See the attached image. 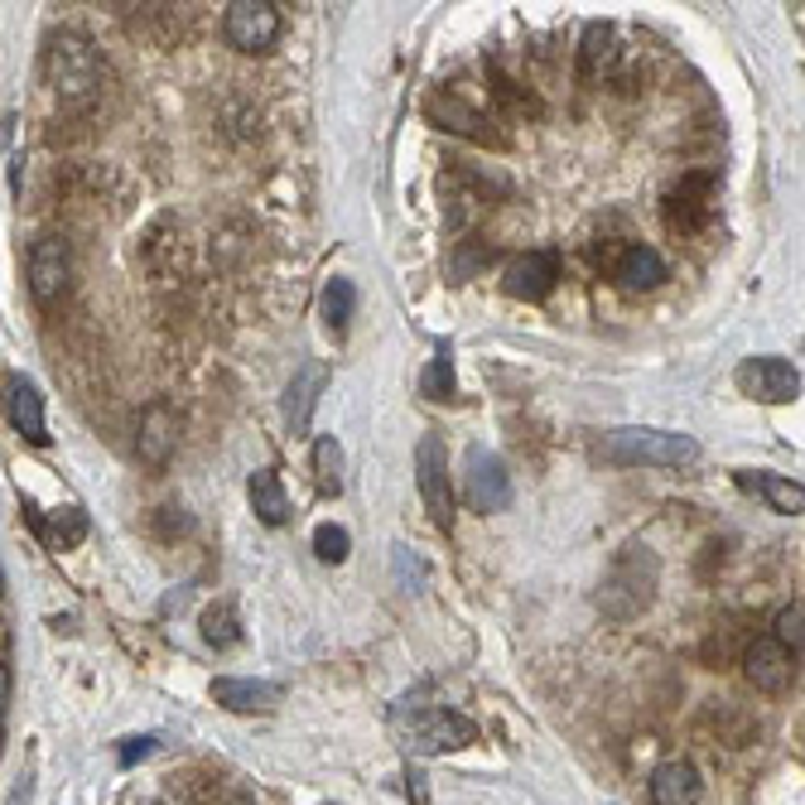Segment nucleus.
Listing matches in <instances>:
<instances>
[{"label": "nucleus", "mask_w": 805, "mask_h": 805, "mask_svg": "<svg viewBox=\"0 0 805 805\" xmlns=\"http://www.w3.org/2000/svg\"><path fill=\"white\" fill-rule=\"evenodd\" d=\"M603 458L622 468H685L699 458V439L680 430H646V424H628V430L603 434Z\"/></svg>", "instance_id": "nucleus-1"}, {"label": "nucleus", "mask_w": 805, "mask_h": 805, "mask_svg": "<svg viewBox=\"0 0 805 805\" xmlns=\"http://www.w3.org/2000/svg\"><path fill=\"white\" fill-rule=\"evenodd\" d=\"M44 77L63 97V107H87L102 87V63H97L92 44L77 29H59V35H49V49H44Z\"/></svg>", "instance_id": "nucleus-2"}, {"label": "nucleus", "mask_w": 805, "mask_h": 805, "mask_svg": "<svg viewBox=\"0 0 805 805\" xmlns=\"http://www.w3.org/2000/svg\"><path fill=\"white\" fill-rule=\"evenodd\" d=\"M656 579H661L656 555L646 550V545H628V550L608 565V574H603V594H598L603 612H612V618H636L642 608H652Z\"/></svg>", "instance_id": "nucleus-3"}, {"label": "nucleus", "mask_w": 805, "mask_h": 805, "mask_svg": "<svg viewBox=\"0 0 805 805\" xmlns=\"http://www.w3.org/2000/svg\"><path fill=\"white\" fill-rule=\"evenodd\" d=\"M416 483H420V497L430 507V517L439 531L454 525V487H449V454H444V439L439 434H420L416 444Z\"/></svg>", "instance_id": "nucleus-4"}, {"label": "nucleus", "mask_w": 805, "mask_h": 805, "mask_svg": "<svg viewBox=\"0 0 805 805\" xmlns=\"http://www.w3.org/2000/svg\"><path fill=\"white\" fill-rule=\"evenodd\" d=\"M478 738V729L454 709H420L410 714L406 723V747L416 757H439V753H458Z\"/></svg>", "instance_id": "nucleus-5"}, {"label": "nucleus", "mask_w": 805, "mask_h": 805, "mask_svg": "<svg viewBox=\"0 0 805 805\" xmlns=\"http://www.w3.org/2000/svg\"><path fill=\"white\" fill-rule=\"evenodd\" d=\"M29 295H35L39 309H53L63 295H69L73 285V251L63 237H39L35 246H29Z\"/></svg>", "instance_id": "nucleus-6"}, {"label": "nucleus", "mask_w": 805, "mask_h": 805, "mask_svg": "<svg viewBox=\"0 0 805 805\" xmlns=\"http://www.w3.org/2000/svg\"><path fill=\"white\" fill-rule=\"evenodd\" d=\"M801 367L787 357H747L738 367V391L763 406H791V400H801Z\"/></svg>", "instance_id": "nucleus-7"}, {"label": "nucleus", "mask_w": 805, "mask_h": 805, "mask_svg": "<svg viewBox=\"0 0 805 805\" xmlns=\"http://www.w3.org/2000/svg\"><path fill=\"white\" fill-rule=\"evenodd\" d=\"M222 35L237 53H265L281 39V10L271 0H232L222 15Z\"/></svg>", "instance_id": "nucleus-8"}, {"label": "nucleus", "mask_w": 805, "mask_h": 805, "mask_svg": "<svg viewBox=\"0 0 805 805\" xmlns=\"http://www.w3.org/2000/svg\"><path fill=\"white\" fill-rule=\"evenodd\" d=\"M714 218V178L709 174H690L670 188L666 198V227L670 232H699Z\"/></svg>", "instance_id": "nucleus-9"}, {"label": "nucleus", "mask_w": 805, "mask_h": 805, "mask_svg": "<svg viewBox=\"0 0 805 805\" xmlns=\"http://www.w3.org/2000/svg\"><path fill=\"white\" fill-rule=\"evenodd\" d=\"M468 507L473 511H501L511 501V478H507V463L487 449H473L468 454Z\"/></svg>", "instance_id": "nucleus-10"}, {"label": "nucleus", "mask_w": 805, "mask_h": 805, "mask_svg": "<svg viewBox=\"0 0 805 805\" xmlns=\"http://www.w3.org/2000/svg\"><path fill=\"white\" fill-rule=\"evenodd\" d=\"M555 281H560V256L555 251H525L501 271V285L511 299H545Z\"/></svg>", "instance_id": "nucleus-11"}, {"label": "nucleus", "mask_w": 805, "mask_h": 805, "mask_svg": "<svg viewBox=\"0 0 805 805\" xmlns=\"http://www.w3.org/2000/svg\"><path fill=\"white\" fill-rule=\"evenodd\" d=\"M430 121L439 131H454V136H468V140H483V145H497L501 136L492 131V121L478 111L473 102H463V92H434L430 97Z\"/></svg>", "instance_id": "nucleus-12"}, {"label": "nucleus", "mask_w": 805, "mask_h": 805, "mask_svg": "<svg viewBox=\"0 0 805 805\" xmlns=\"http://www.w3.org/2000/svg\"><path fill=\"white\" fill-rule=\"evenodd\" d=\"M212 699L232 714H271L285 699V685L275 680H237V676H218L212 680Z\"/></svg>", "instance_id": "nucleus-13"}, {"label": "nucleus", "mask_w": 805, "mask_h": 805, "mask_svg": "<svg viewBox=\"0 0 805 805\" xmlns=\"http://www.w3.org/2000/svg\"><path fill=\"white\" fill-rule=\"evenodd\" d=\"M743 670H747V680H753L757 690H767V695H781V690L791 685V676H796V661H791V656L781 652L771 636H763V642L747 646Z\"/></svg>", "instance_id": "nucleus-14"}, {"label": "nucleus", "mask_w": 805, "mask_h": 805, "mask_svg": "<svg viewBox=\"0 0 805 805\" xmlns=\"http://www.w3.org/2000/svg\"><path fill=\"white\" fill-rule=\"evenodd\" d=\"M174 444H178V420L170 416V406H150V410L140 416V434H136L140 463L164 468V463L174 458Z\"/></svg>", "instance_id": "nucleus-15"}, {"label": "nucleus", "mask_w": 805, "mask_h": 805, "mask_svg": "<svg viewBox=\"0 0 805 805\" xmlns=\"http://www.w3.org/2000/svg\"><path fill=\"white\" fill-rule=\"evenodd\" d=\"M323 382H329V367H323V362H305L295 372V382H289V391H285V420H289V430H295V434H305L309 420H314V406H319Z\"/></svg>", "instance_id": "nucleus-16"}, {"label": "nucleus", "mask_w": 805, "mask_h": 805, "mask_svg": "<svg viewBox=\"0 0 805 805\" xmlns=\"http://www.w3.org/2000/svg\"><path fill=\"white\" fill-rule=\"evenodd\" d=\"M666 261H661V251L656 246H628V251L612 261V281H618L622 289H656V285H666Z\"/></svg>", "instance_id": "nucleus-17"}, {"label": "nucleus", "mask_w": 805, "mask_h": 805, "mask_svg": "<svg viewBox=\"0 0 805 805\" xmlns=\"http://www.w3.org/2000/svg\"><path fill=\"white\" fill-rule=\"evenodd\" d=\"M738 487L757 492V497H763L771 511H781V517H801L805 511V487L787 473H738Z\"/></svg>", "instance_id": "nucleus-18"}, {"label": "nucleus", "mask_w": 805, "mask_h": 805, "mask_svg": "<svg viewBox=\"0 0 805 805\" xmlns=\"http://www.w3.org/2000/svg\"><path fill=\"white\" fill-rule=\"evenodd\" d=\"M699 771L690 763H661L652 771V805H699Z\"/></svg>", "instance_id": "nucleus-19"}, {"label": "nucleus", "mask_w": 805, "mask_h": 805, "mask_svg": "<svg viewBox=\"0 0 805 805\" xmlns=\"http://www.w3.org/2000/svg\"><path fill=\"white\" fill-rule=\"evenodd\" d=\"M5 416L25 434L29 444H49V430H44V400L39 391L29 382H10V396H5Z\"/></svg>", "instance_id": "nucleus-20"}, {"label": "nucleus", "mask_w": 805, "mask_h": 805, "mask_svg": "<svg viewBox=\"0 0 805 805\" xmlns=\"http://www.w3.org/2000/svg\"><path fill=\"white\" fill-rule=\"evenodd\" d=\"M246 497H251V511L265 525H285L289 521V497H285L281 478H275L271 468H256V473L246 478Z\"/></svg>", "instance_id": "nucleus-21"}, {"label": "nucleus", "mask_w": 805, "mask_h": 805, "mask_svg": "<svg viewBox=\"0 0 805 805\" xmlns=\"http://www.w3.org/2000/svg\"><path fill=\"white\" fill-rule=\"evenodd\" d=\"M618 29L612 25H589L584 29V49H579V59H584V77H603L612 69V59H618Z\"/></svg>", "instance_id": "nucleus-22"}, {"label": "nucleus", "mask_w": 805, "mask_h": 805, "mask_svg": "<svg viewBox=\"0 0 805 805\" xmlns=\"http://www.w3.org/2000/svg\"><path fill=\"white\" fill-rule=\"evenodd\" d=\"M314 483L323 497H338L343 483H348V478H343V444L333 439V434H323L314 444Z\"/></svg>", "instance_id": "nucleus-23"}, {"label": "nucleus", "mask_w": 805, "mask_h": 805, "mask_svg": "<svg viewBox=\"0 0 805 805\" xmlns=\"http://www.w3.org/2000/svg\"><path fill=\"white\" fill-rule=\"evenodd\" d=\"M352 309H357V289H352V281L333 275L329 289H323V319H329V329H333V333H348Z\"/></svg>", "instance_id": "nucleus-24"}, {"label": "nucleus", "mask_w": 805, "mask_h": 805, "mask_svg": "<svg viewBox=\"0 0 805 805\" xmlns=\"http://www.w3.org/2000/svg\"><path fill=\"white\" fill-rule=\"evenodd\" d=\"M39 531L49 535L59 550H73V545L87 541V517L77 507H59V511H53V521H39Z\"/></svg>", "instance_id": "nucleus-25"}, {"label": "nucleus", "mask_w": 805, "mask_h": 805, "mask_svg": "<svg viewBox=\"0 0 805 805\" xmlns=\"http://www.w3.org/2000/svg\"><path fill=\"white\" fill-rule=\"evenodd\" d=\"M771 642H777L791 661H801V646H805V608H801V598L787 603V608L777 612V632H771Z\"/></svg>", "instance_id": "nucleus-26"}, {"label": "nucleus", "mask_w": 805, "mask_h": 805, "mask_svg": "<svg viewBox=\"0 0 805 805\" xmlns=\"http://www.w3.org/2000/svg\"><path fill=\"white\" fill-rule=\"evenodd\" d=\"M203 636H208V646H237V642H242L237 608H232V603H218V608H208V612H203Z\"/></svg>", "instance_id": "nucleus-27"}, {"label": "nucleus", "mask_w": 805, "mask_h": 805, "mask_svg": "<svg viewBox=\"0 0 805 805\" xmlns=\"http://www.w3.org/2000/svg\"><path fill=\"white\" fill-rule=\"evenodd\" d=\"M348 550H352V535L343 531V525L323 521L319 531H314V555H319L323 565H343V560H348Z\"/></svg>", "instance_id": "nucleus-28"}, {"label": "nucleus", "mask_w": 805, "mask_h": 805, "mask_svg": "<svg viewBox=\"0 0 805 805\" xmlns=\"http://www.w3.org/2000/svg\"><path fill=\"white\" fill-rule=\"evenodd\" d=\"M420 391L430 400H444V396H454V367H449V352H439L430 367H424V376H420Z\"/></svg>", "instance_id": "nucleus-29"}, {"label": "nucleus", "mask_w": 805, "mask_h": 805, "mask_svg": "<svg viewBox=\"0 0 805 805\" xmlns=\"http://www.w3.org/2000/svg\"><path fill=\"white\" fill-rule=\"evenodd\" d=\"M154 753V738H131V743L126 747H121V763H140V757H150Z\"/></svg>", "instance_id": "nucleus-30"}]
</instances>
